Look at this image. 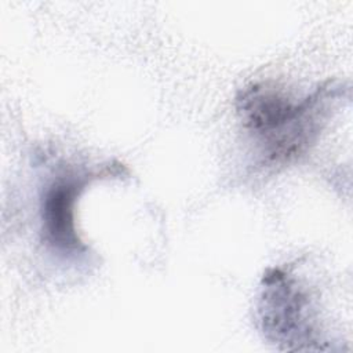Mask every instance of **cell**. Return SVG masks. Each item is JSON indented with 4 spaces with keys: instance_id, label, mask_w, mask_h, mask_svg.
Wrapping results in <instances>:
<instances>
[{
    "instance_id": "3",
    "label": "cell",
    "mask_w": 353,
    "mask_h": 353,
    "mask_svg": "<svg viewBox=\"0 0 353 353\" xmlns=\"http://www.w3.org/2000/svg\"><path fill=\"white\" fill-rule=\"evenodd\" d=\"M306 298L288 281L287 274L274 270L265 277L261 316L263 330L279 342H310L305 319Z\"/></svg>"
},
{
    "instance_id": "2",
    "label": "cell",
    "mask_w": 353,
    "mask_h": 353,
    "mask_svg": "<svg viewBox=\"0 0 353 353\" xmlns=\"http://www.w3.org/2000/svg\"><path fill=\"white\" fill-rule=\"evenodd\" d=\"M98 174L63 175L52 181L41 199L43 240L62 254H80L85 245L74 229V203Z\"/></svg>"
},
{
    "instance_id": "1",
    "label": "cell",
    "mask_w": 353,
    "mask_h": 353,
    "mask_svg": "<svg viewBox=\"0 0 353 353\" xmlns=\"http://www.w3.org/2000/svg\"><path fill=\"white\" fill-rule=\"evenodd\" d=\"M324 91L292 101L266 85H251L239 97L244 125L265 146L270 161L284 163L301 154L317 134V112Z\"/></svg>"
}]
</instances>
